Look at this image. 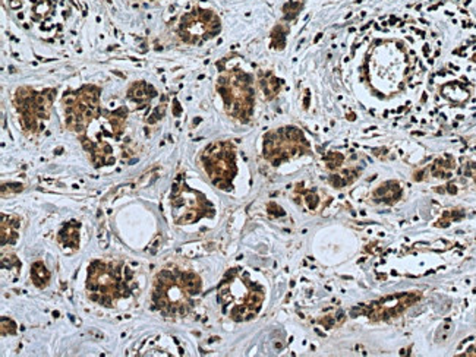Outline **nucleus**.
I'll use <instances>...</instances> for the list:
<instances>
[{
  "label": "nucleus",
  "instance_id": "1",
  "mask_svg": "<svg viewBox=\"0 0 476 357\" xmlns=\"http://www.w3.org/2000/svg\"><path fill=\"white\" fill-rule=\"evenodd\" d=\"M201 290V282L192 272L163 271L156 282L154 302L164 315H185L192 305L191 298Z\"/></svg>",
  "mask_w": 476,
  "mask_h": 357
},
{
  "label": "nucleus",
  "instance_id": "2",
  "mask_svg": "<svg viewBox=\"0 0 476 357\" xmlns=\"http://www.w3.org/2000/svg\"><path fill=\"white\" fill-rule=\"evenodd\" d=\"M217 89L230 116L242 122H247L251 117L254 108V89L248 73L238 69L224 73L217 82Z\"/></svg>",
  "mask_w": 476,
  "mask_h": 357
},
{
  "label": "nucleus",
  "instance_id": "3",
  "mask_svg": "<svg viewBox=\"0 0 476 357\" xmlns=\"http://www.w3.org/2000/svg\"><path fill=\"white\" fill-rule=\"evenodd\" d=\"M88 290L91 298L104 306H112L116 299L128 294L122 270L115 263L94 262L88 271Z\"/></svg>",
  "mask_w": 476,
  "mask_h": 357
},
{
  "label": "nucleus",
  "instance_id": "4",
  "mask_svg": "<svg viewBox=\"0 0 476 357\" xmlns=\"http://www.w3.org/2000/svg\"><path fill=\"white\" fill-rule=\"evenodd\" d=\"M220 300L223 306H232L229 315L236 321H245L252 318L263 302V291L245 282L242 278H232L220 286Z\"/></svg>",
  "mask_w": 476,
  "mask_h": 357
},
{
  "label": "nucleus",
  "instance_id": "5",
  "mask_svg": "<svg viewBox=\"0 0 476 357\" xmlns=\"http://www.w3.org/2000/svg\"><path fill=\"white\" fill-rule=\"evenodd\" d=\"M99 100L100 89L94 85H87L73 94L65 96L66 126L73 132H84L99 115Z\"/></svg>",
  "mask_w": 476,
  "mask_h": 357
},
{
  "label": "nucleus",
  "instance_id": "6",
  "mask_svg": "<svg viewBox=\"0 0 476 357\" xmlns=\"http://www.w3.org/2000/svg\"><path fill=\"white\" fill-rule=\"evenodd\" d=\"M308 150L310 145L305 135L294 126L270 132L264 138V157L274 166H279L295 155L305 154Z\"/></svg>",
  "mask_w": 476,
  "mask_h": 357
},
{
  "label": "nucleus",
  "instance_id": "7",
  "mask_svg": "<svg viewBox=\"0 0 476 357\" xmlns=\"http://www.w3.org/2000/svg\"><path fill=\"white\" fill-rule=\"evenodd\" d=\"M222 21L208 9H192L180 18L179 36L188 44H201L219 36Z\"/></svg>",
  "mask_w": 476,
  "mask_h": 357
},
{
  "label": "nucleus",
  "instance_id": "8",
  "mask_svg": "<svg viewBox=\"0 0 476 357\" xmlns=\"http://www.w3.org/2000/svg\"><path fill=\"white\" fill-rule=\"evenodd\" d=\"M203 163L211 180L222 189H227L236 175L233 145L230 143L212 144L204 151Z\"/></svg>",
  "mask_w": 476,
  "mask_h": 357
},
{
  "label": "nucleus",
  "instance_id": "9",
  "mask_svg": "<svg viewBox=\"0 0 476 357\" xmlns=\"http://www.w3.org/2000/svg\"><path fill=\"white\" fill-rule=\"evenodd\" d=\"M48 92L49 91H45L43 94V92H37L31 88H21L17 91L15 104L21 113V123L25 131H38V122L48 119L55 91H52L50 94Z\"/></svg>",
  "mask_w": 476,
  "mask_h": 357
},
{
  "label": "nucleus",
  "instance_id": "10",
  "mask_svg": "<svg viewBox=\"0 0 476 357\" xmlns=\"http://www.w3.org/2000/svg\"><path fill=\"white\" fill-rule=\"evenodd\" d=\"M198 194L187 189V186L183 188H176L173 191V199H172V207H173V215L175 220L182 224V223H191L196 221L199 217L205 215L207 210V203L204 198L198 199Z\"/></svg>",
  "mask_w": 476,
  "mask_h": 357
},
{
  "label": "nucleus",
  "instance_id": "11",
  "mask_svg": "<svg viewBox=\"0 0 476 357\" xmlns=\"http://www.w3.org/2000/svg\"><path fill=\"white\" fill-rule=\"evenodd\" d=\"M78 231H80V223L76 224V221H72L68 227H65L62 231H60V242L71 247H78V242H80Z\"/></svg>",
  "mask_w": 476,
  "mask_h": 357
},
{
  "label": "nucleus",
  "instance_id": "12",
  "mask_svg": "<svg viewBox=\"0 0 476 357\" xmlns=\"http://www.w3.org/2000/svg\"><path fill=\"white\" fill-rule=\"evenodd\" d=\"M148 89H151L150 85L140 82V84H134L131 87V89L128 91V96L129 99H132L136 103H144V101H150V99L156 94H148Z\"/></svg>",
  "mask_w": 476,
  "mask_h": 357
},
{
  "label": "nucleus",
  "instance_id": "13",
  "mask_svg": "<svg viewBox=\"0 0 476 357\" xmlns=\"http://www.w3.org/2000/svg\"><path fill=\"white\" fill-rule=\"evenodd\" d=\"M259 84L264 91V94L267 96V99H273L275 94H277L280 88L279 80H275L273 75H267L266 78H263V80L259 81Z\"/></svg>",
  "mask_w": 476,
  "mask_h": 357
},
{
  "label": "nucleus",
  "instance_id": "14",
  "mask_svg": "<svg viewBox=\"0 0 476 357\" xmlns=\"http://www.w3.org/2000/svg\"><path fill=\"white\" fill-rule=\"evenodd\" d=\"M31 277H33L34 284L38 286V287H43V286L48 284L49 278H50L48 270H45V267L43 265L41 262H36V263H34L33 270H31Z\"/></svg>",
  "mask_w": 476,
  "mask_h": 357
},
{
  "label": "nucleus",
  "instance_id": "15",
  "mask_svg": "<svg viewBox=\"0 0 476 357\" xmlns=\"http://www.w3.org/2000/svg\"><path fill=\"white\" fill-rule=\"evenodd\" d=\"M302 8H303V0H290V2H287L283 8L284 18L289 21L296 18Z\"/></svg>",
  "mask_w": 476,
  "mask_h": 357
},
{
  "label": "nucleus",
  "instance_id": "16",
  "mask_svg": "<svg viewBox=\"0 0 476 357\" xmlns=\"http://www.w3.org/2000/svg\"><path fill=\"white\" fill-rule=\"evenodd\" d=\"M286 34H287V28L286 27H283V25L275 27V29L273 31V34H271L273 45H274L275 49H283L284 48Z\"/></svg>",
  "mask_w": 476,
  "mask_h": 357
},
{
  "label": "nucleus",
  "instance_id": "17",
  "mask_svg": "<svg viewBox=\"0 0 476 357\" xmlns=\"http://www.w3.org/2000/svg\"><path fill=\"white\" fill-rule=\"evenodd\" d=\"M326 160H327L330 168H336V167H339V166L342 164V161H343V155L337 154V152H331V154H329V157H327Z\"/></svg>",
  "mask_w": 476,
  "mask_h": 357
}]
</instances>
